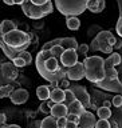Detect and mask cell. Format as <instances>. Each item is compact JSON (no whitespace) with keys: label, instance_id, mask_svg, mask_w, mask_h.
Masks as SVG:
<instances>
[{"label":"cell","instance_id":"cell-49","mask_svg":"<svg viewBox=\"0 0 122 128\" xmlns=\"http://www.w3.org/2000/svg\"><path fill=\"white\" fill-rule=\"evenodd\" d=\"M119 55H121V58H122V48H121V52H119Z\"/></svg>","mask_w":122,"mask_h":128},{"label":"cell","instance_id":"cell-30","mask_svg":"<svg viewBox=\"0 0 122 128\" xmlns=\"http://www.w3.org/2000/svg\"><path fill=\"white\" fill-rule=\"evenodd\" d=\"M110 56H111V60H113V63H114V66H115V67H118L119 64L122 63V58H121L119 52H113Z\"/></svg>","mask_w":122,"mask_h":128},{"label":"cell","instance_id":"cell-31","mask_svg":"<svg viewBox=\"0 0 122 128\" xmlns=\"http://www.w3.org/2000/svg\"><path fill=\"white\" fill-rule=\"evenodd\" d=\"M58 87L59 88H62V90H68V88L71 87V84H70V79H67V78H64V79H62L60 82L58 83Z\"/></svg>","mask_w":122,"mask_h":128},{"label":"cell","instance_id":"cell-10","mask_svg":"<svg viewBox=\"0 0 122 128\" xmlns=\"http://www.w3.org/2000/svg\"><path fill=\"white\" fill-rule=\"evenodd\" d=\"M60 63L63 67H72L78 63V51L76 50H66L60 56Z\"/></svg>","mask_w":122,"mask_h":128},{"label":"cell","instance_id":"cell-27","mask_svg":"<svg viewBox=\"0 0 122 128\" xmlns=\"http://www.w3.org/2000/svg\"><path fill=\"white\" fill-rule=\"evenodd\" d=\"M64 92H66V102H64V104H66V106H68V104H71L74 100H76L74 92H72L70 88H68V90H66Z\"/></svg>","mask_w":122,"mask_h":128},{"label":"cell","instance_id":"cell-22","mask_svg":"<svg viewBox=\"0 0 122 128\" xmlns=\"http://www.w3.org/2000/svg\"><path fill=\"white\" fill-rule=\"evenodd\" d=\"M66 26H67L68 30L76 31V30H79V27H80V22L76 16H68L66 19Z\"/></svg>","mask_w":122,"mask_h":128},{"label":"cell","instance_id":"cell-3","mask_svg":"<svg viewBox=\"0 0 122 128\" xmlns=\"http://www.w3.org/2000/svg\"><path fill=\"white\" fill-rule=\"evenodd\" d=\"M105 64H106V76L102 82L97 83L95 86L105 91L115 92V94H121L122 92V83L118 80V71L117 67L114 66L111 60V56L105 59Z\"/></svg>","mask_w":122,"mask_h":128},{"label":"cell","instance_id":"cell-36","mask_svg":"<svg viewBox=\"0 0 122 128\" xmlns=\"http://www.w3.org/2000/svg\"><path fill=\"white\" fill-rule=\"evenodd\" d=\"M67 120H68V122H75V123H78V122H79V116H78V115H74V114H68V115H67Z\"/></svg>","mask_w":122,"mask_h":128},{"label":"cell","instance_id":"cell-45","mask_svg":"<svg viewBox=\"0 0 122 128\" xmlns=\"http://www.w3.org/2000/svg\"><path fill=\"white\" fill-rule=\"evenodd\" d=\"M7 128H22V127L18 126V124H10V126H7Z\"/></svg>","mask_w":122,"mask_h":128},{"label":"cell","instance_id":"cell-9","mask_svg":"<svg viewBox=\"0 0 122 128\" xmlns=\"http://www.w3.org/2000/svg\"><path fill=\"white\" fill-rule=\"evenodd\" d=\"M70 90L74 92L76 100H79L86 108H89L91 106V99H90V94L86 91V88L82 86H71Z\"/></svg>","mask_w":122,"mask_h":128},{"label":"cell","instance_id":"cell-12","mask_svg":"<svg viewBox=\"0 0 122 128\" xmlns=\"http://www.w3.org/2000/svg\"><path fill=\"white\" fill-rule=\"evenodd\" d=\"M98 120L95 119V116L89 111H85L82 115L79 116L78 126L79 128H95V124Z\"/></svg>","mask_w":122,"mask_h":128},{"label":"cell","instance_id":"cell-47","mask_svg":"<svg viewBox=\"0 0 122 128\" xmlns=\"http://www.w3.org/2000/svg\"><path fill=\"white\" fill-rule=\"evenodd\" d=\"M15 4H19V6H22V4L24 3V0H14Z\"/></svg>","mask_w":122,"mask_h":128},{"label":"cell","instance_id":"cell-4","mask_svg":"<svg viewBox=\"0 0 122 128\" xmlns=\"http://www.w3.org/2000/svg\"><path fill=\"white\" fill-rule=\"evenodd\" d=\"M2 42H4L8 47H11L12 50L22 52L27 51V48L30 47L31 42V35L24 32L22 30H14L8 34L2 36Z\"/></svg>","mask_w":122,"mask_h":128},{"label":"cell","instance_id":"cell-19","mask_svg":"<svg viewBox=\"0 0 122 128\" xmlns=\"http://www.w3.org/2000/svg\"><path fill=\"white\" fill-rule=\"evenodd\" d=\"M36 96H38L39 100L46 102V100H48L51 96V88L48 86H39L36 88Z\"/></svg>","mask_w":122,"mask_h":128},{"label":"cell","instance_id":"cell-6","mask_svg":"<svg viewBox=\"0 0 122 128\" xmlns=\"http://www.w3.org/2000/svg\"><path fill=\"white\" fill-rule=\"evenodd\" d=\"M115 43H117V39L110 31H101L93 39L90 44V50L101 51L103 54H113V48H114Z\"/></svg>","mask_w":122,"mask_h":128},{"label":"cell","instance_id":"cell-28","mask_svg":"<svg viewBox=\"0 0 122 128\" xmlns=\"http://www.w3.org/2000/svg\"><path fill=\"white\" fill-rule=\"evenodd\" d=\"M95 128H110L109 119H98V122L95 124Z\"/></svg>","mask_w":122,"mask_h":128},{"label":"cell","instance_id":"cell-16","mask_svg":"<svg viewBox=\"0 0 122 128\" xmlns=\"http://www.w3.org/2000/svg\"><path fill=\"white\" fill-rule=\"evenodd\" d=\"M106 7V2L105 0H89L87 3V10L91 11L93 14H99L102 12Z\"/></svg>","mask_w":122,"mask_h":128},{"label":"cell","instance_id":"cell-32","mask_svg":"<svg viewBox=\"0 0 122 128\" xmlns=\"http://www.w3.org/2000/svg\"><path fill=\"white\" fill-rule=\"evenodd\" d=\"M113 106L114 107H117V108H119L121 106H122V95H119V94H117L114 98H113Z\"/></svg>","mask_w":122,"mask_h":128},{"label":"cell","instance_id":"cell-34","mask_svg":"<svg viewBox=\"0 0 122 128\" xmlns=\"http://www.w3.org/2000/svg\"><path fill=\"white\" fill-rule=\"evenodd\" d=\"M12 63L15 64L18 68H20V67H24V66H27V63L24 62V60L22 59V58H15L14 60H12Z\"/></svg>","mask_w":122,"mask_h":128},{"label":"cell","instance_id":"cell-24","mask_svg":"<svg viewBox=\"0 0 122 128\" xmlns=\"http://www.w3.org/2000/svg\"><path fill=\"white\" fill-rule=\"evenodd\" d=\"M97 115H98L99 119H110L111 111H110V108L102 106L101 108H98V110H97Z\"/></svg>","mask_w":122,"mask_h":128},{"label":"cell","instance_id":"cell-1","mask_svg":"<svg viewBox=\"0 0 122 128\" xmlns=\"http://www.w3.org/2000/svg\"><path fill=\"white\" fill-rule=\"evenodd\" d=\"M35 66L38 74L50 83V88H56L58 83L66 76V67L62 66L60 59L51 54V51H40L36 55Z\"/></svg>","mask_w":122,"mask_h":128},{"label":"cell","instance_id":"cell-38","mask_svg":"<svg viewBox=\"0 0 122 128\" xmlns=\"http://www.w3.org/2000/svg\"><path fill=\"white\" fill-rule=\"evenodd\" d=\"M34 4H36V6H44V4H47L48 2H51V0H31Z\"/></svg>","mask_w":122,"mask_h":128},{"label":"cell","instance_id":"cell-17","mask_svg":"<svg viewBox=\"0 0 122 128\" xmlns=\"http://www.w3.org/2000/svg\"><path fill=\"white\" fill-rule=\"evenodd\" d=\"M67 107H68V114H74V115H78V116H80L85 111H86V107H85L79 100H74V102L71 104H68Z\"/></svg>","mask_w":122,"mask_h":128},{"label":"cell","instance_id":"cell-39","mask_svg":"<svg viewBox=\"0 0 122 128\" xmlns=\"http://www.w3.org/2000/svg\"><path fill=\"white\" fill-rule=\"evenodd\" d=\"M66 128H79V126H78V123H75V122H67Z\"/></svg>","mask_w":122,"mask_h":128},{"label":"cell","instance_id":"cell-26","mask_svg":"<svg viewBox=\"0 0 122 128\" xmlns=\"http://www.w3.org/2000/svg\"><path fill=\"white\" fill-rule=\"evenodd\" d=\"M50 51H51V54L54 55V56H56V58H59V59H60V56H62V54H63L64 51H66V48H64L63 46H60V44H59V46L52 47Z\"/></svg>","mask_w":122,"mask_h":128},{"label":"cell","instance_id":"cell-42","mask_svg":"<svg viewBox=\"0 0 122 128\" xmlns=\"http://www.w3.org/2000/svg\"><path fill=\"white\" fill-rule=\"evenodd\" d=\"M114 48H115V50H121V48H122V40H117Z\"/></svg>","mask_w":122,"mask_h":128},{"label":"cell","instance_id":"cell-46","mask_svg":"<svg viewBox=\"0 0 122 128\" xmlns=\"http://www.w3.org/2000/svg\"><path fill=\"white\" fill-rule=\"evenodd\" d=\"M110 128H119V127H118V124H117L115 122H111L110 123Z\"/></svg>","mask_w":122,"mask_h":128},{"label":"cell","instance_id":"cell-41","mask_svg":"<svg viewBox=\"0 0 122 128\" xmlns=\"http://www.w3.org/2000/svg\"><path fill=\"white\" fill-rule=\"evenodd\" d=\"M6 122H7V115L4 114V112H2V114H0V123L6 124Z\"/></svg>","mask_w":122,"mask_h":128},{"label":"cell","instance_id":"cell-14","mask_svg":"<svg viewBox=\"0 0 122 128\" xmlns=\"http://www.w3.org/2000/svg\"><path fill=\"white\" fill-rule=\"evenodd\" d=\"M50 115H52L56 119H59V118H67V115H68V107L64 103H56V104L52 106Z\"/></svg>","mask_w":122,"mask_h":128},{"label":"cell","instance_id":"cell-13","mask_svg":"<svg viewBox=\"0 0 122 128\" xmlns=\"http://www.w3.org/2000/svg\"><path fill=\"white\" fill-rule=\"evenodd\" d=\"M28 98H30V94H28V91L24 90V88H18V90H15L10 96L12 104H15V106L24 104L28 100Z\"/></svg>","mask_w":122,"mask_h":128},{"label":"cell","instance_id":"cell-11","mask_svg":"<svg viewBox=\"0 0 122 128\" xmlns=\"http://www.w3.org/2000/svg\"><path fill=\"white\" fill-rule=\"evenodd\" d=\"M19 72L14 63H2V78L6 80H15Z\"/></svg>","mask_w":122,"mask_h":128},{"label":"cell","instance_id":"cell-44","mask_svg":"<svg viewBox=\"0 0 122 128\" xmlns=\"http://www.w3.org/2000/svg\"><path fill=\"white\" fill-rule=\"evenodd\" d=\"M3 2L6 3L7 6H14V4H15V2H14V0H3Z\"/></svg>","mask_w":122,"mask_h":128},{"label":"cell","instance_id":"cell-29","mask_svg":"<svg viewBox=\"0 0 122 128\" xmlns=\"http://www.w3.org/2000/svg\"><path fill=\"white\" fill-rule=\"evenodd\" d=\"M19 58H22L24 62L27 63V66L32 62V56H31L30 52H27V51H22V52H20V54H19Z\"/></svg>","mask_w":122,"mask_h":128},{"label":"cell","instance_id":"cell-23","mask_svg":"<svg viewBox=\"0 0 122 128\" xmlns=\"http://www.w3.org/2000/svg\"><path fill=\"white\" fill-rule=\"evenodd\" d=\"M14 91L15 90H14V86H12V84L2 86V88H0V98H10Z\"/></svg>","mask_w":122,"mask_h":128},{"label":"cell","instance_id":"cell-43","mask_svg":"<svg viewBox=\"0 0 122 128\" xmlns=\"http://www.w3.org/2000/svg\"><path fill=\"white\" fill-rule=\"evenodd\" d=\"M111 104H113V102H109V100H105V102L102 103V106H103V107H107V108H110V107H111Z\"/></svg>","mask_w":122,"mask_h":128},{"label":"cell","instance_id":"cell-35","mask_svg":"<svg viewBox=\"0 0 122 128\" xmlns=\"http://www.w3.org/2000/svg\"><path fill=\"white\" fill-rule=\"evenodd\" d=\"M67 118H59L58 119V126H59V128H66V126H67Z\"/></svg>","mask_w":122,"mask_h":128},{"label":"cell","instance_id":"cell-25","mask_svg":"<svg viewBox=\"0 0 122 128\" xmlns=\"http://www.w3.org/2000/svg\"><path fill=\"white\" fill-rule=\"evenodd\" d=\"M54 102H51V103H48L47 100L46 102H43L42 104H40V112H43V114H46V115H48V114H51V108H52V106H54Z\"/></svg>","mask_w":122,"mask_h":128},{"label":"cell","instance_id":"cell-48","mask_svg":"<svg viewBox=\"0 0 122 128\" xmlns=\"http://www.w3.org/2000/svg\"><path fill=\"white\" fill-rule=\"evenodd\" d=\"M2 128H7V126L6 124H2Z\"/></svg>","mask_w":122,"mask_h":128},{"label":"cell","instance_id":"cell-21","mask_svg":"<svg viewBox=\"0 0 122 128\" xmlns=\"http://www.w3.org/2000/svg\"><path fill=\"white\" fill-rule=\"evenodd\" d=\"M60 46H63L66 50H76L78 51L79 43L76 42V39H74V38H62Z\"/></svg>","mask_w":122,"mask_h":128},{"label":"cell","instance_id":"cell-37","mask_svg":"<svg viewBox=\"0 0 122 128\" xmlns=\"http://www.w3.org/2000/svg\"><path fill=\"white\" fill-rule=\"evenodd\" d=\"M115 30H117V34L122 38V20L118 19V23H117V26H115Z\"/></svg>","mask_w":122,"mask_h":128},{"label":"cell","instance_id":"cell-20","mask_svg":"<svg viewBox=\"0 0 122 128\" xmlns=\"http://www.w3.org/2000/svg\"><path fill=\"white\" fill-rule=\"evenodd\" d=\"M40 128H59L58 119L52 115H47V118H44L40 123Z\"/></svg>","mask_w":122,"mask_h":128},{"label":"cell","instance_id":"cell-18","mask_svg":"<svg viewBox=\"0 0 122 128\" xmlns=\"http://www.w3.org/2000/svg\"><path fill=\"white\" fill-rule=\"evenodd\" d=\"M14 30H18V23L14 22V20H3L2 24H0V34H2V36Z\"/></svg>","mask_w":122,"mask_h":128},{"label":"cell","instance_id":"cell-15","mask_svg":"<svg viewBox=\"0 0 122 128\" xmlns=\"http://www.w3.org/2000/svg\"><path fill=\"white\" fill-rule=\"evenodd\" d=\"M50 100L56 103H64L66 102V92L62 88L56 87V88H52L51 90V96H50Z\"/></svg>","mask_w":122,"mask_h":128},{"label":"cell","instance_id":"cell-40","mask_svg":"<svg viewBox=\"0 0 122 128\" xmlns=\"http://www.w3.org/2000/svg\"><path fill=\"white\" fill-rule=\"evenodd\" d=\"M117 71H118V80L122 83V63L117 67Z\"/></svg>","mask_w":122,"mask_h":128},{"label":"cell","instance_id":"cell-2","mask_svg":"<svg viewBox=\"0 0 122 128\" xmlns=\"http://www.w3.org/2000/svg\"><path fill=\"white\" fill-rule=\"evenodd\" d=\"M85 71H86V79L93 84H97L102 82L106 76V64L105 59L101 56H90V58H85Z\"/></svg>","mask_w":122,"mask_h":128},{"label":"cell","instance_id":"cell-7","mask_svg":"<svg viewBox=\"0 0 122 128\" xmlns=\"http://www.w3.org/2000/svg\"><path fill=\"white\" fill-rule=\"evenodd\" d=\"M22 11L23 14L30 19H34V20H39L44 18V16L50 15L52 11H54V4L52 2H48L47 4L44 6H36L31 2V0H24V3L22 4Z\"/></svg>","mask_w":122,"mask_h":128},{"label":"cell","instance_id":"cell-33","mask_svg":"<svg viewBox=\"0 0 122 128\" xmlns=\"http://www.w3.org/2000/svg\"><path fill=\"white\" fill-rule=\"evenodd\" d=\"M89 51H90V46H87V44H80L79 48H78V54L83 55V56H86V54Z\"/></svg>","mask_w":122,"mask_h":128},{"label":"cell","instance_id":"cell-5","mask_svg":"<svg viewBox=\"0 0 122 128\" xmlns=\"http://www.w3.org/2000/svg\"><path fill=\"white\" fill-rule=\"evenodd\" d=\"M89 0H55V7L66 18L78 16L87 10Z\"/></svg>","mask_w":122,"mask_h":128},{"label":"cell","instance_id":"cell-8","mask_svg":"<svg viewBox=\"0 0 122 128\" xmlns=\"http://www.w3.org/2000/svg\"><path fill=\"white\" fill-rule=\"evenodd\" d=\"M66 76L67 79L72 80V82H79L80 79L86 78V71H85V64L82 63H76L75 66L66 68Z\"/></svg>","mask_w":122,"mask_h":128}]
</instances>
